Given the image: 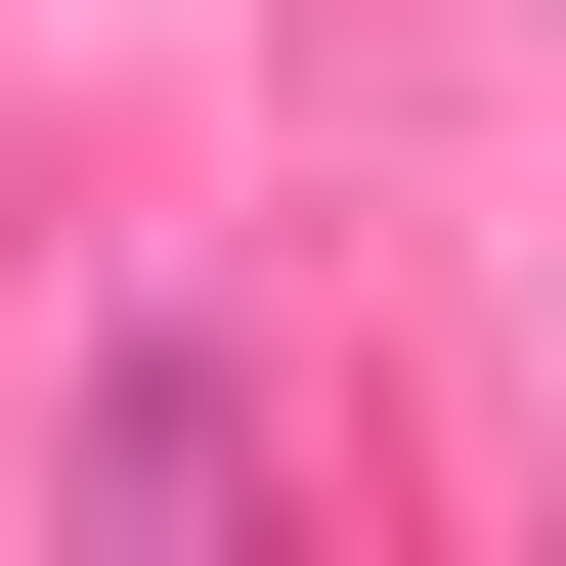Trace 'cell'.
<instances>
[{
    "label": "cell",
    "instance_id": "cell-1",
    "mask_svg": "<svg viewBox=\"0 0 566 566\" xmlns=\"http://www.w3.org/2000/svg\"><path fill=\"white\" fill-rule=\"evenodd\" d=\"M44 523H262V392H218V349H87V436H44Z\"/></svg>",
    "mask_w": 566,
    "mask_h": 566
}]
</instances>
